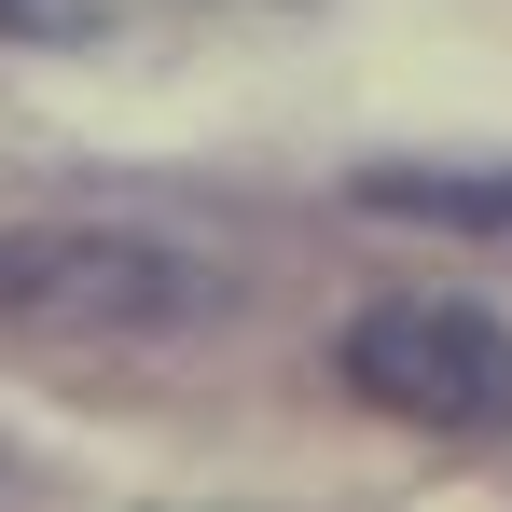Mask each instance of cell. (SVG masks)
Masks as SVG:
<instances>
[{"label": "cell", "instance_id": "cell-1", "mask_svg": "<svg viewBox=\"0 0 512 512\" xmlns=\"http://www.w3.org/2000/svg\"><path fill=\"white\" fill-rule=\"evenodd\" d=\"M346 388L402 429H512V333L443 305V291H388L346 319Z\"/></svg>", "mask_w": 512, "mask_h": 512}, {"label": "cell", "instance_id": "cell-2", "mask_svg": "<svg viewBox=\"0 0 512 512\" xmlns=\"http://www.w3.org/2000/svg\"><path fill=\"white\" fill-rule=\"evenodd\" d=\"M222 277L139 250V236H0V319H70V333H180L208 319Z\"/></svg>", "mask_w": 512, "mask_h": 512}, {"label": "cell", "instance_id": "cell-3", "mask_svg": "<svg viewBox=\"0 0 512 512\" xmlns=\"http://www.w3.org/2000/svg\"><path fill=\"white\" fill-rule=\"evenodd\" d=\"M0 28H84V0H0Z\"/></svg>", "mask_w": 512, "mask_h": 512}]
</instances>
